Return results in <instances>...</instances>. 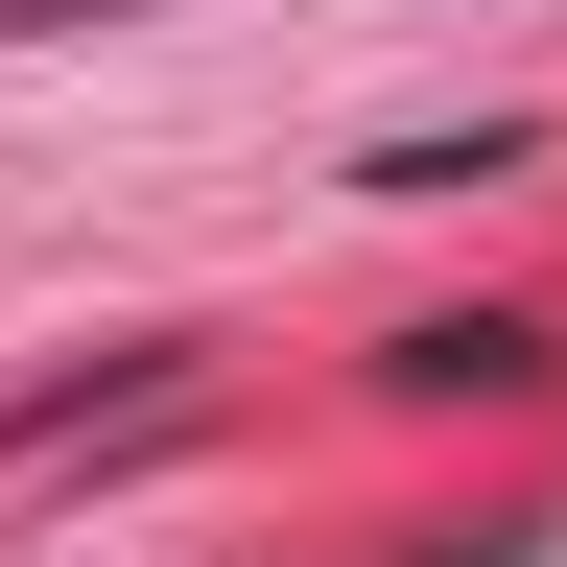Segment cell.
I'll return each mask as SVG.
<instances>
[{"mask_svg":"<svg viewBox=\"0 0 567 567\" xmlns=\"http://www.w3.org/2000/svg\"><path fill=\"white\" fill-rule=\"evenodd\" d=\"M544 544H567V520H402L379 567H544Z\"/></svg>","mask_w":567,"mask_h":567,"instance_id":"277c9868","label":"cell"},{"mask_svg":"<svg viewBox=\"0 0 567 567\" xmlns=\"http://www.w3.org/2000/svg\"><path fill=\"white\" fill-rule=\"evenodd\" d=\"M0 24H24V48H71V24H166V0H0Z\"/></svg>","mask_w":567,"mask_h":567,"instance_id":"5b68a950","label":"cell"},{"mask_svg":"<svg viewBox=\"0 0 567 567\" xmlns=\"http://www.w3.org/2000/svg\"><path fill=\"white\" fill-rule=\"evenodd\" d=\"M189 402V331H95V354H24L0 379V473L24 450H71V425H166Z\"/></svg>","mask_w":567,"mask_h":567,"instance_id":"6da1fadb","label":"cell"},{"mask_svg":"<svg viewBox=\"0 0 567 567\" xmlns=\"http://www.w3.org/2000/svg\"><path fill=\"white\" fill-rule=\"evenodd\" d=\"M496 166H544V118H402L354 189H496Z\"/></svg>","mask_w":567,"mask_h":567,"instance_id":"3957f363","label":"cell"},{"mask_svg":"<svg viewBox=\"0 0 567 567\" xmlns=\"http://www.w3.org/2000/svg\"><path fill=\"white\" fill-rule=\"evenodd\" d=\"M544 379H567L544 308H425V331H379V402H544Z\"/></svg>","mask_w":567,"mask_h":567,"instance_id":"7a4b0ae2","label":"cell"}]
</instances>
